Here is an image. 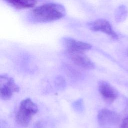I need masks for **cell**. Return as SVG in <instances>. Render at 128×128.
<instances>
[{"instance_id": "6da1fadb", "label": "cell", "mask_w": 128, "mask_h": 128, "mask_svg": "<svg viewBox=\"0 0 128 128\" xmlns=\"http://www.w3.org/2000/svg\"><path fill=\"white\" fill-rule=\"evenodd\" d=\"M66 10L61 4H45L38 6L32 11V20L38 22H48L60 20L65 16Z\"/></svg>"}, {"instance_id": "7a4b0ae2", "label": "cell", "mask_w": 128, "mask_h": 128, "mask_svg": "<svg viewBox=\"0 0 128 128\" xmlns=\"http://www.w3.org/2000/svg\"><path fill=\"white\" fill-rule=\"evenodd\" d=\"M38 110L37 106L30 98L23 100L16 115V122L22 126H28Z\"/></svg>"}, {"instance_id": "3957f363", "label": "cell", "mask_w": 128, "mask_h": 128, "mask_svg": "<svg viewBox=\"0 0 128 128\" xmlns=\"http://www.w3.org/2000/svg\"><path fill=\"white\" fill-rule=\"evenodd\" d=\"M19 91V88L14 79L7 76H0V96L3 100L10 99L13 94Z\"/></svg>"}, {"instance_id": "277c9868", "label": "cell", "mask_w": 128, "mask_h": 128, "mask_svg": "<svg viewBox=\"0 0 128 128\" xmlns=\"http://www.w3.org/2000/svg\"><path fill=\"white\" fill-rule=\"evenodd\" d=\"M88 26L92 30L104 32L114 40L118 38V36L113 30L111 24L106 20H96L89 23Z\"/></svg>"}, {"instance_id": "5b68a950", "label": "cell", "mask_w": 128, "mask_h": 128, "mask_svg": "<svg viewBox=\"0 0 128 128\" xmlns=\"http://www.w3.org/2000/svg\"><path fill=\"white\" fill-rule=\"evenodd\" d=\"M64 42V46L68 53L84 52L92 48V46L90 44L71 38H65Z\"/></svg>"}, {"instance_id": "8992f818", "label": "cell", "mask_w": 128, "mask_h": 128, "mask_svg": "<svg viewBox=\"0 0 128 128\" xmlns=\"http://www.w3.org/2000/svg\"><path fill=\"white\" fill-rule=\"evenodd\" d=\"M119 119L116 113L106 108L100 110L98 114V120L101 126L115 124L119 121Z\"/></svg>"}, {"instance_id": "52a82bcc", "label": "cell", "mask_w": 128, "mask_h": 128, "mask_svg": "<svg viewBox=\"0 0 128 128\" xmlns=\"http://www.w3.org/2000/svg\"><path fill=\"white\" fill-rule=\"evenodd\" d=\"M98 87L100 94L106 101L113 102L118 98L117 91L108 82L100 81L98 83Z\"/></svg>"}, {"instance_id": "ba28073f", "label": "cell", "mask_w": 128, "mask_h": 128, "mask_svg": "<svg viewBox=\"0 0 128 128\" xmlns=\"http://www.w3.org/2000/svg\"><path fill=\"white\" fill-rule=\"evenodd\" d=\"M72 60L78 66L86 69L91 70L94 67V64L83 52L69 53Z\"/></svg>"}, {"instance_id": "9c48e42d", "label": "cell", "mask_w": 128, "mask_h": 128, "mask_svg": "<svg viewBox=\"0 0 128 128\" xmlns=\"http://www.w3.org/2000/svg\"><path fill=\"white\" fill-rule=\"evenodd\" d=\"M12 6L18 9L33 8L37 3V0H5Z\"/></svg>"}, {"instance_id": "30bf717a", "label": "cell", "mask_w": 128, "mask_h": 128, "mask_svg": "<svg viewBox=\"0 0 128 128\" xmlns=\"http://www.w3.org/2000/svg\"><path fill=\"white\" fill-rule=\"evenodd\" d=\"M128 16V8L124 4L120 6L115 12V20L118 22L124 21Z\"/></svg>"}, {"instance_id": "8fae6325", "label": "cell", "mask_w": 128, "mask_h": 128, "mask_svg": "<svg viewBox=\"0 0 128 128\" xmlns=\"http://www.w3.org/2000/svg\"><path fill=\"white\" fill-rule=\"evenodd\" d=\"M121 127L122 128H128V116L124 120Z\"/></svg>"}]
</instances>
